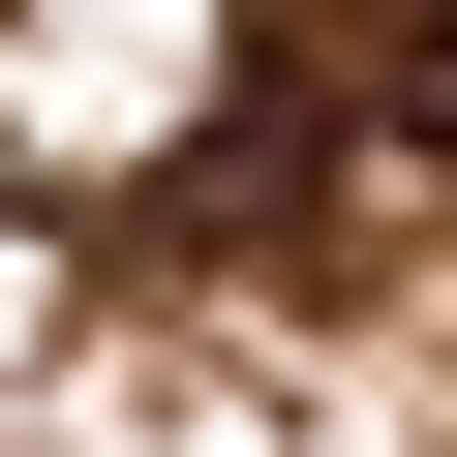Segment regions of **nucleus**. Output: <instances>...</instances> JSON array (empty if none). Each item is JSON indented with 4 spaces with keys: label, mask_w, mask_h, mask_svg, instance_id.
I'll return each instance as SVG.
<instances>
[{
    "label": "nucleus",
    "mask_w": 457,
    "mask_h": 457,
    "mask_svg": "<svg viewBox=\"0 0 457 457\" xmlns=\"http://www.w3.org/2000/svg\"><path fill=\"white\" fill-rule=\"evenodd\" d=\"M366 153L457 213V0H396V31H366Z\"/></svg>",
    "instance_id": "nucleus-1"
}]
</instances>
